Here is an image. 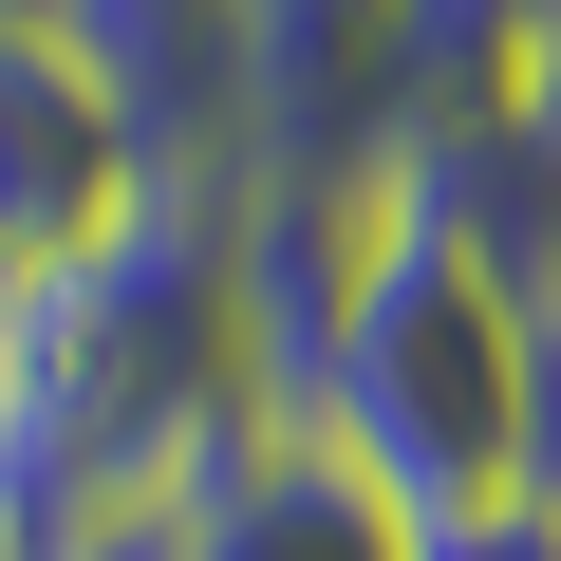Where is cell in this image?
<instances>
[{"label":"cell","mask_w":561,"mask_h":561,"mask_svg":"<svg viewBox=\"0 0 561 561\" xmlns=\"http://www.w3.org/2000/svg\"><path fill=\"white\" fill-rule=\"evenodd\" d=\"M542 524H561V449H542Z\"/></svg>","instance_id":"obj_7"},{"label":"cell","mask_w":561,"mask_h":561,"mask_svg":"<svg viewBox=\"0 0 561 561\" xmlns=\"http://www.w3.org/2000/svg\"><path fill=\"white\" fill-rule=\"evenodd\" d=\"M0 393H20V505L76 542V524H131L169 505L206 449L262 431V337H243V206L225 187H150L113 243L38 262L0 300Z\"/></svg>","instance_id":"obj_1"},{"label":"cell","mask_w":561,"mask_h":561,"mask_svg":"<svg viewBox=\"0 0 561 561\" xmlns=\"http://www.w3.org/2000/svg\"><path fill=\"white\" fill-rule=\"evenodd\" d=\"M0 20H57V0H0Z\"/></svg>","instance_id":"obj_8"},{"label":"cell","mask_w":561,"mask_h":561,"mask_svg":"<svg viewBox=\"0 0 561 561\" xmlns=\"http://www.w3.org/2000/svg\"><path fill=\"white\" fill-rule=\"evenodd\" d=\"M150 187H169V169H150L131 94L76 57V20H0V262L38 280V262L113 243Z\"/></svg>","instance_id":"obj_3"},{"label":"cell","mask_w":561,"mask_h":561,"mask_svg":"<svg viewBox=\"0 0 561 561\" xmlns=\"http://www.w3.org/2000/svg\"><path fill=\"white\" fill-rule=\"evenodd\" d=\"M0 561H57V524H38V505H20V486H0Z\"/></svg>","instance_id":"obj_6"},{"label":"cell","mask_w":561,"mask_h":561,"mask_svg":"<svg viewBox=\"0 0 561 561\" xmlns=\"http://www.w3.org/2000/svg\"><path fill=\"white\" fill-rule=\"evenodd\" d=\"M0 300H20V262H0Z\"/></svg>","instance_id":"obj_9"},{"label":"cell","mask_w":561,"mask_h":561,"mask_svg":"<svg viewBox=\"0 0 561 561\" xmlns=\"http://www.w3.org/2000/svg\"><path fill=\"white\" fill-rule=\"evenodd\" d=\"M57 20L131 94L150 169H187V187H243L262 169V0H57Z\"/></svg>","instance_id":"obj_5"},{"label":"cell","mask_w":561,"mask_h":561,"mask_svg":"<svg viewBox=\"0 0 561 561\" xmlns=\"http://www.w3.org/2000/svg\"><path fill=\"white\" fill-rule=\"evenodd\" d=\"M300 431H337L412 524L542 505V449H561L542 300H524V280H505L412 169H375V243H356V300H337V337H319Z\"/></svg>","instance_id":"obj_2"},{"label":"cell","mask_w":561,"mask_h":561,"mask_svg":"<svg viewBox=\"0 0 561 561\" xmlns=\"http://www.w3.org/2000/svg\"><path fill=\"white\" fill-rule=\"evenodd\" d=\"M150 561H431V524L300 412H262L243 449H206L169 505H150Z\"/></svg>","instance_id":"obj_4"}]
</instances>
